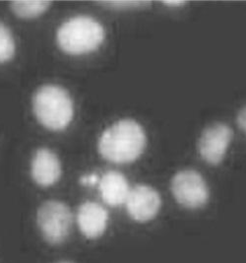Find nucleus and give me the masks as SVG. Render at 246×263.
Here are the masks:
<instances>
[{"instance_id":"nucleus-12","label":"nucleus","mask_w":246,"mask_h":263,"mask_svg":"<svg viewBox=\"0 0 246 263\" xmlns=\"http://www.w3.org/2000/svg\"><path fill=\"white\" fill-rule=\"evenodd\" d=\"M15 41L10 30L0 22V63L11 60L15 54Z\"/></svg>"},{"instance_id":"nucleus-1","label":"nucleus","mask_w":246,"mask_h":263,"mask_svg":"<svg viewBox=\"0 0 246 263\" xmlns=\"http://www.w3.org/2000/svg\"><path fill=\"white\" fill-rule=\"evenodd\" d=\"M147 146L144 128L136 120H118L102 133L98 149L101 156L115 164H130L139 159Z\"/></svg>"},{"instance_id":"nucleus-4","label":"nucleus","mask_w":246,"mask_h":263,"mask_svg":"<svg viewBox=\"0 0 246 263\" xmlns=\"http://www.w3.org/2000/svg\"><path fill=\"white\" fill-rule=\"evenodd\" d=\"M36 223L48 243L60 245L70 235L73 215L68 205L64 202L47 200L37 210Z\"/></svg>"},{"instance_id":"nucleus-15","label":"nucleus","mask_w":246,"mask_h":263,"mask_svg":"<svg viewBox=\"0 0 246 263\" xmlns=\"http://www.w3.org/2000/svg\"><path fill=\"white\" fill-rule=\"evenodd\" d=\"M100 179L97 175H89V176H84L80 179V183L83 185H94L96 183H99Z\"/></svg>"},{"instance_id":"nucleus-14","label":"nucleus","mask_w":246,"mask_h":263,"mask_svg":"<svg viewBox=\"0 0 246 263\" xmlns=\"http://www.w3.org/2000/svg\"><path fill=\"white\" fill-rule=\"evenodd\" d=\"M236 120L239 128L246 134V106L239 110Z\"/></svg>"},{"instance_id":"nucleus-6","label":"nucleus","mask_w":246,"mask_h":263,"mask_svg":"<svg viewBox=\"0 0 246 263\" xmlns=\"http://www.w3.org/2000/svg\"><path fill=\"white\" fill-rule=\"evenodd\" d=\"M233 136L230 125L223 122H216L205 128L198 142L201 158L211 165L220 164L226 155Z\"/></svg>"},{"instance_id":"nucleus-16","label":"nucleus","mask_w":246,"mask_h":263,"mask_svg":"<svg viewBox=\"0 0 246 263\" xmlns=\"http://www.w3.org/2000/svg\"><path fill=\"white\" fill-rule=\"evenodd\" d=\"M164 5L171 7V8H178L181 7L185 4L184 1H165L164 2Z\"/></svg>"},{"instance_id":"nucleus-9","label":"nucleus","mask_w":246,"mask_h":263,"mask_svg":"<svg viewBox=\"0 0 246 263\" xmlns=\"http://www.w3.org/2000/svg\"><path fill=\"white\" fill-rule=\"evenodd\" d=\"M108 212L98 202L87 201L80 205L77 212V223L81 233L89 239H97L106 232Z\"/></svg>"},{"instance_id":"nucleus-10","label":"nucleus","mask_w":246,"mask_h":263,"mask_svg":"<svg viewBox=\"0 0 246 263\" xmlns=\"http://www.w3.org/2000/svg\"><path fill=\"white\" fill-rule=\"evenodd\" d=\"M99 190L107 205L117 207L125 204L130 186L127 179L118 171H108L99 181Z\"/></svg>"},{"instance_id":"nucleus-17","label":"nucleus","mask_w":246,"mask_h":263,"mask_svg":"<svg viewBox=\"0 0 246 263\" xmlns=\"http://www.w3.org/2000/svg\"><path fill=\"white\" fill-rule=\"evenodd\" d=\"M58 263H74L72 262V261H68V260H62V261H59Z\"/></svg>"},{"instance_id":"nucleus-8","label":"nucleus","mask_w":246,"mask_h":263,"mask_svg":"<svg viewBox=\"0 0 246 263\" xmlns=\"http://www.w3.org/2000/svg\"><path fill=\"white\" fill-rule=\"evenodd\" d=\"M62 167L58 155L48 148L36 150L31 162V175L40 186H51L61 178Z\"/></svg>"},{"instance_id":"nucleus-2","label":"nucleus","mask_w":246,"mask_h":263,"mask_svg":"<svg viewBox=\"0 0 246 263\" xmlns=\"http://www.w3.org/2000/svg\"><path fill=\"white\" fill-rule=\"evenodd\" d=\"M33 108L39 122L52 132L68 127L74 116V105L69 93L53 84L44 85L36 90Z\"/></svg>"},{"instance_id":"nucleus-7","label":"nucleus","mask_w":246,"mask_h":263,"mask_svg":"<svg viewBox=\"0 0 246 263\" xmlns=\"http://www.w3.org/2000/svg\"><path fill=\"white\" fill-rule=\"evenodd\" d=\"M125 205L129 216L133 220L148 222L158 215L162 199L160 193L152 186L138 184L130 189Z\"/></svg>"},{"instance_id":"nucleus-13","label":"nucleus","mask_w":246,"mask_h":263,"mask_svg":"<svg viewBox=\"0 0 246 263\" xmlns=\"http://www.w3.org/2000/svg\"><path fill=\"white\" fill-rule=\"evenodd\" d=\"M101 6H104L111 10H133L146 8L151 5L149 1H105L99 3Z\"/></svg>"},{"instance_id":"nucleus-5","label":"nucleus","mask_w":246,"mask_h":263,"mask_svg":"<svg viewBox=\"0 0 246 263\" xmlns=\"http://www.w3.org/2000/svg\"><path fill=\"white\" fill-rule=\"evenodd\" d=\"M172 192L178 203L189 209L203 207L210 198L206 180L194 170L176 173L172 180Z\"/></svg>"},{"instance_id":"nucleus-11","label":"nucleus","mask_w":246,"mask_h":263,"mask_svg":"<svg viewBox=\"0 0 246 263\" xmlns=\"http://www.w3.org/2000/svg\"><path fill=\"white\" fill-rule=\"evenodd\" d=\"M51 3L48 1H14L10 4L12 12L22 19L36 18L47 12Z\"/></svg>"},{"instance_id":"nucleus-3","label":"nucleus","mask_w":246,"mask_h":263,"mask_svg":"<svg viewBox=\"0 0 246 263\" xmlns=\"http://www.w3.org/2000/svg\"><path fill=\"white\" fill-rule=\"evenodd\" d=\"M106 31L96 19L79 15L59 27L56 41L59 48L72 55L93 52L104 43Z\"/></svg>"}]
</instances>
